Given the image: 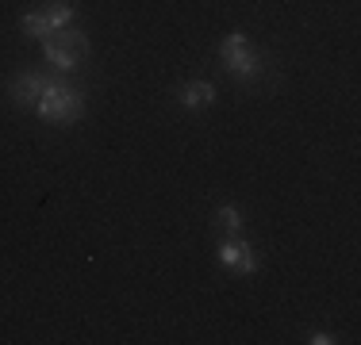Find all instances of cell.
<instances>
[{
	"instance_id": "cell-1",
	"label": "cell",
	"mask_w": 361,
	"mask_h": 345,
	"mask_svg": "<svg viewBox=\"0 0 361 345\" xmlns=\"http://www.w3.org/2000/svg\"><path fill=\"white\" fill-rule=\"evenodd\" d=\"M35 115L42 119V123H62V127L77 123V119L85 115V96H81V89L58 81L54 89H47V92L39 96Z\"/></svg>"
},
{
	"instance_id": "cell-2",
	"label": "cell",
	"mask_w": 361,
	"mask_h": 345,
	"mask_svg": "<svg viewBox=\"0 0 361 345\" xmlns=\"http://www.w3.org/2000/svg\"><path fill=\"white\" fill-rule=\"evenodd\" d=\"M54 77H47V73H31V69H23V73H16L12 81H8V96H12L16 108H35L39 96L47 89H54Z\"/></svg>"
},
{
	"instance_id": "cell-3",
	"label": "cell",
	"mask_w": 361,
	"mask_h": 345,
	"mask_svg": "<svg viewBox=\"0 0 361 345\" xmlns=\"http://www.w3.org/2000/svg\"><path fill=\"white\" fill-rule=\"evenodd\" d=\"M219 265L231 269L235 276H254L257 272V253H254L250 242H243V238H223L219 242Z\"/></svg>"
},
{
	"instance_id": "cell-4",
	"label": "cell",
	"mask_w": 361,
	"mask_h": 345,
	"mask_svg": "<svg viewBox=\"0 0 361 345\" xmlns=\"http://www.w3.org/2000/svg\"><path fill=\"white\" fill-rule=\"evenodd\" d=\"M223 69H227L235 81H257V77L265 73V58L250 46L246 54H238V58H231V62H223Z\"/></svg>"
},
{
	"instance_id": "cell-5",
	"label": "cell",
	"mask_w": 361,
	"mask_h": 345,
	"mask_svg": "<svg viewBox=\"0 0 361 345\" xmlns=\"http://www.w3.org/2000/svg\"><path fill=\"white\" fill-rule=\"evenodd\" d=\"M177 100L185 104V108H208V104H216V84L212 81H188L177 89Z\"/></svg>"
},
{
	"instance_id": "cell-6",
	"label": "cell",
	"mask_w": 361,
	"mask_h": 345,
	"mask_svg": "<svg viewBox=\"0 0 361 345\" xmlns=\"http://www.w3.org/2000/svg\"><path fill=\"white\" fill-rule=\"evenodd\" d=\"M212 227H216L223 238H238V234H243V227H246V219H243V211H238L235 203H223V207H216Z\"/></svg>"
},
{
	"instance_id": "cell-7",
	"label": "cell",
	"mask_w": 361,
	"mask_h": 345,
	"mask_svg": "<svg viewBox=\"0 0 361 345\" xmlns=\"http://www.w3.org/2000/svg\"><path fill=\"white\" fill-rule=\"evenodd\" d=\"M42 54H47V62L54 65V69H62V73H73V69L81 65V58H77L73 50L58 46V42L50 39V34H47V39H42Z\"/></svg>"
},
{
	"instance_id": "cell-8",
	"label": "cell",
	"mask_w": 361,
	"mask_h": 345,
	"mask_svg": "<svg viewBox=\"0 0 361 345\" xmlns=\"http://www.w3.org/2000/svg\"><path fill=\"white\" fill-rule=\"evenodd\" d=\"M42 15H47L50 31H62V27H73L77 8H73V0H50V4L42 8Z\"/></svg>"
},
{
	"instance_id": "cell-9",
	"label": "cell",
	"mask_w": 361,
	"mask_h": 345,
	"mask_svg": "<svg viewBox=\"0 0 361 345\" xmlns=\"http://www.w3.org/2000/svg\"><path fill=\"white\" fill-rule=\"evenodd\" d=\"M50 39H54L58 46L73 50L77 58L89 54V39H85V31H77V23H73V27H62V31H50Z\"/></svg>"
},
{
	"instance_id": "cell-10",
	"label": "cell",
	"mask_w": 361,
	"mask_h": 345,
	"mask_svg": "<svg viewBox=\"0 0 361 345\" xmlns=\"http://www.w3.org/2000/svg\"><path fill=\"white\" fill-rule=\"evenodd\" d=\"M246 50H250V39H246L243 31H235V34H227V39L219 42V62H231V58L246 54Z\"/></svg>"
},
{
	"instance_id": "cell-11",
	"label": "cell",
	"mask_w": 361,
	"mask_h": 345,
	"mask_svg": "<svg viewBox=\"0 0 361 345\" xmlns=\"http://www.w3.org/2000/svg\"><path fill=\"white\" fill-rule=\"evenodd\" d=\"M20 27H23L27 39H47V34H50V23H47V15H42V12H23Z\"/></svg>"
},
{
	"instance_id": "cell-12",
	"label": "cell",
	"mask_w": 361,
	"mask_h": 345,
	"mask_svg": "<svg viewBox=\"0 0 361 345\" xmlns=\"http://www.w3.org/2000/svg\"><path fill=\"white\" fill-rule=\"evenodd\" d=\"M307 341H312V345H331V341H334V334H326V330H315V334H307Z\"/></svg>"
}]
</instances>
